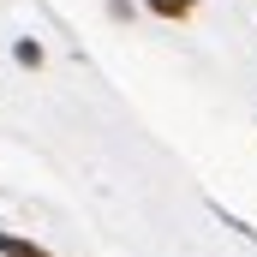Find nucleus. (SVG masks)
<instances>
[{"label":"nucleus","mask_w":257,"mask_h":257,"mask_svg":"<svg viewBox=\"0 0 257 257\" xmlns=\"http://www.w3.org/2000/svg\"><path fill=\"white\" fill-rule=\"evenodd\" d=\"M0 257H48V245H36V239H18V233H0Z\"/></svg>","instance_id":"obj_1"},{"label":"nucleus","mask_w":257,"mask_h":257,"mask_svg":"<svg viewBox=\"0 0 257 257\" xmlns=\"http://www.w3.org/2000/svg\"><path fill=\"white\" fill-rule=\"evenodd\" d=\"M144 6H150L156 18H192L197 12V0H144Z\"/></svg>","instance_id":"obj_2"},{"label":"nucleus","mask_w":257,"mask_h":257,"mask_svg":"<svg viewBox=\"0 0 257 257\" xmlns=\"http://www.w3.org/2000/svg\"><path fill=\"white\" fill-rule=\"evenodd\" d=\"M12 54H18V66H42V48H36V42H18Z\"/></svg>","instance_id":"obj_3"}]
</instances>
